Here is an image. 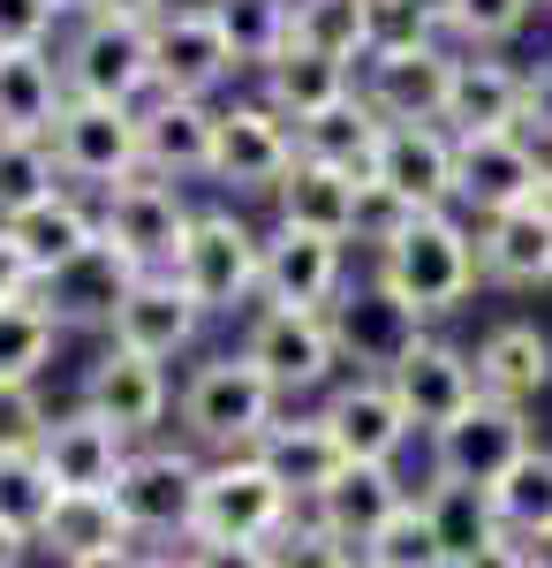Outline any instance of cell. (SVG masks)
I'll use <instances>...</instances> for the list:
<instances>
[{
	"label": "cell",
	"instance_id": "1",
	"mask_svg": "<svg viewBox=\"0 0 552 568\" xmlns=\"http://www.w3.org/2000/svg\"><path fill=\"white\" fill-rule=\"evenodd\" d=\"M288 402L243 349H205L174 387V425L197 455H251Z\"/></svg>",
	"mask_w": 552,
	"mask_h": 568
},
{
	"label": "cell",
	"instance_id": "2",
	"mask_svg": "<svg viewBox=\"0 0 552 568\" xmlns=\"http://www.w3.org/2000/svg\"><path fill=\"white\" fill-rule=\"evenodd\" d=\"M174 281L197 296L205 318H251L265 296V227L235 197H213L190 220V243L174 251Z\"/></svg>",
	"mask_w": 552,
	"mask_h": 568
},
{
	"label": "cell",
	"instance_id": "3",
	"mask_svg": "<svg viewBox=\"0 0 552 568\" xmlns=\"http://www.w3.org/2000/svg\"><path fill=\"white\" fill-rule=\"evenodd\" d=\"M379 273L386 288L401 296V304H417L439 326V318H454V311L484 288L477 281V220L469 213H417V227L401 235V243H386L379 258H364Z\"/></svg>",
	"mask_w": 552,
	"mask_h": 568
},
{
	"label": "cell",
	"instance_id": "4",
	"mask_svg": "<svg viewBox=\"0 0 552 568\" xmlns=\"http://www.w3.org/2000/svg\"><path fill=\"white\" fill-rule=\"evenodd\" d=\"M303 500L257 455H205V478L190 500V546H265Z\"/></svg>",
	"mask_w": 552,
	"mask_h": 568
},
{
	"label": "cell",
	"instance_id": "5",
	"mask_svg": "<svg viewBox=\"0 0 552 568\" xmlns=\"http://www.w3.org/2000/svg\"><path fill=\"white\" fill-rule=\"evenodd\" d=\"M235 349L280 387V402H318L348 372V356L334 342V318L326 311H296V304H257L243 318V334H235Z\"/></svg>",
	"mask_w": 552,
	"mask_h": 568
},
{
	"label": "cell",
	"instance_id": "6",
	"mask_svg": "<svg viewBox=\"0 0 552 568\" xmlns=\"http://www.w3.org/2000/svg\"><path fill=\"white\" fill-rule=\"evenodd\" d=\"M61 77L76 99H114V106H144L152 99V23H129L114 8H91L76 16L61 39Z\"/></svg>",
	"mask_w": 552,
	"mask_h": 568
},
{
	"label": "cell",
	"instance_id": "7",
	"mask_svg": "<svg viewBox=\"0 0 552 568\" xmlns=\"http://www.w3.org/2000/svg\"><path fill=\"white\" fill-rule=\"evenodd\" d=\"M45 144H53L61 182H76L91 197H106L129 175H144V122H136V106H114V99H76L69 91V106L53 114Z\"/></svg>",
	"mask_w": 552,
	"mask_h": 568
},
{
	"label": "cell",
	"instance_id": "8",
	"mask_svg": "<svg viewBox=\"0 0 552 568\" xmlns=\"http://www.w3.org/2000/svg\"><path fill=\"white\" fill-rule=\"evenodd\" d=\"M296 168V122L273 114L257 91H227L219 99V136H213V182L219 197H273L280 175Z\"/></svg>",
	"mask_w": 552,
	"mask_h": 568
},
{
	"label": "cell",
	"instance_id": "9",
	"mask_svg": "<svg viewBox=\"0 0 552 568\" xmlns=\"http://www.w3.org/2000/svg\"><path fill=\"white\" fill-rule=\"evenodd\" d=\"M251 84L243 53L227 45L213 0H174L152 23V91H182V99H227Z\"/></svg>",
	"mask_w": 552,
	"mask_h": 568
},
{
	"label": "cell",
	"instance_id": "10",
	"mask_svg": "<svg viewBox=\"0 0 552 568\" xmlns=\"http://www.w3.org/2000/svg\"><path fill=\"white\" fill-rule=\"evenodd\" d=\"M197 478H205V455L190 447V439H136L122 463V478H114V500H122V516L136 538H152V546H174L182 530H190V500H197Z\"/></svg>",
	"mask_w": 552,
	"mask_h": 568
},
{
	"label": "cell",
	"instance_id": "11",
	"mask_svg": "<svg viewBox=\"0 0 552 568\" xmlns=\"http://www.w3.org/2000/svg\"><path fill=\"white\" fill-rule=\"evenodd\" d=\"M538 439V425H530V409L522 402H500V394H477L462 417H447V425H431L425 447H431V478L447 485H492L508 478V463Z\"/></svg>",
	"mask_w": 552,
	"mask_h": 568
},
{
	"label": "cell",
	"instance_id": "12",
	"mask_svg": "<svg viewBox=\"0 0 552 568\" xmlns=\"http://www.w3.org/2000/svg\"><path fill=\"white\" fill-rule=\"evenodd\" d=\"M190 220H197V197L190 182L167 175H129L122 190L99 197V235L136 258V273H174V251L190 243Z\"/></svg>",
	"mask_w": 552,
	"mask_h": 568
},
{
	"label": "cell",
	"instance_id": "13",
	"mask_svg": "<svg viewBox=\"0 0 552 568\" xmlns=\"http://www.w3.org/2000/svg\"><path fill=\"white\" fill-rule=\"evenodd\" d=\"M76 402L99 409L106 425H122L129 439H160V433H167V417H174V364L136 356V349H122V342L99 334L91 364L76 372Z\"/></svg>",
	"mask_w": 552,
	"mask_h": 568
},
{
	"label": "cell",
	"instance_id": "14",
	"mask_svg": "<svg viewBox=\"0 0 552 568\" xmlns=\"http://www.w3.org/2000/svg\"><path fill=\"white\" fill-rule=\"evenodd\" d=\"M326 318H334V342H340V356H348V372H393V364H401V356L431 334L425 311L401 304L379 273H371V265H364V273H356V281L334 296V311H326Z\"/></svg>",
	"mask_w": 552,
	"mask_h": 568
},
{
	"label": "cell",
	"instance_id": "15",
	"mask_svg": "<svg viewBox=\"0 0 552 568\" xmlns=\"http://www.w3.org/2000/svg\"><path fill=\"white\" fill-rule=\"evenodd\" d=\"M545 160L552 152H538L522 130L454 136V213L492 220V213H514V205H538Z\"/></svg>",
	"mask_w": 552,
	"mask_h": 568
},
{
	"label": "cell",
	"instance_id": "16",
	"mask_svg": "<svg viewBox=\"0 0 552 568\" xmlns=\"http://www.w3.org/2000/svg\"><path fill=\"white\" fill-rule=\"evenodd\" d=\"M334 439L348 447V463H401L409 439H417V417L401 409V394L386 372H340L334 387L318 394Z\"/></svg>",
	"mask_w": 552,
	"mask_h": 568
},
{
	"label": "cell",
	"instance_id": "17",
	"mask_svg": "<svg viewBox=\"0 0 552 568\" xmlns=\"http://www.w3.org/2000/svg\"><path fill=\"white\" fill-rule=\"evenodd\" d=\"M454 61H462V45H454V39L409 45V53H364V69H356V91L379 106L386 122H447Z\"/></svg>",
	"mask_w": 552,
	"mask_h": 568
},
{
	"label": "cell",
	"instance_id": "18",
	"mask_svg": "<svg viewBox=\"0 0 552 568\" xmlns=\"http://www.w3.org/2000/svg\"><path fill=\"white\" fill-rule=\"evenodd\" d=\"M356 281V251L340 235L310 227H265V296L257 304H296V311H334V296Z\"/></svg>",
	"mask_w": 552,
	"mask_h": 568
},
{
	"label": "cell",
	"instance_id": "19",
	"mask_svg": "<svg viewBox=\"0 0 552 568\" xmlns=\"http://www.w3.org/2000/svg\"><path fill=\"white\" fill-rule=\"evenodd\" d=\"M205 326H213V318L197 311V296H190L174 273H136V288L122 296L106 342H122V349H136V356H160V364H182V356H197Z\"/></svg>",
	"mask_w": 552,
	"mask_h": 568
},
{
	"label": "cell",
	"instance_id": "20",
	"mask_svg": "<svg viewBox=\"0 0 552 568\" xmlns=\"http://www.w3.org/2000/svg\"><path fill=\"white\" fill-rule=\"evenodd\" d=\"M129 288H136V258H129V251H114L106 235H99V243H84L69 265L39 273V304L53 311L69 334H106Z\"/></svg>",
	"mask_w": 552,
	"mask_h": 568
},
{
	"label": "cell",
	"instance_id": "21",
	"mask_svg": "<svg viewBox=\"0 0 552 568\" xmlns=\"http://www.w3.org/2000/svg\"><path fill=\"white\" fill-rule=\"evenodd\" d=\"M144 122V175L167 182H213V136H219V99H182V91H152L136 106Z\"/></svg>",
	"mask_w": 552,
	"mask_h": 568
},
{
	"label": "cell",
	"instance_id": "22",
	"mask_svg": "<svg viewBox=\"0 0 552 568\" xmlns=\"http://www.w3.org/2000/svg\"><path fill=\"white\" fill-rule=\"evenodd\" d=\"M129 447H136V439H129L122 425H106L99 409L69 402V409H53V425H45L39 463H45V478L61 485V493H114Z\"/></svg>",
	"mask_w": 552,
	"mask_h": 568
},
{
	"label": "cell",
	"instance_id": "23",
	"mask_svg": "<svg viewBox=\"0 0 552 568\" xmlns=\"http://www.w3.org/2000/svg\"><path fill=\"white\" fill-rule=\"evenodd\" d=\"M251 455L288 485V493H296L303 508H310V500L340 478V463H348V447L334 439V425H326V409H318V402H288V409L265 425V439H257Z\"/></svg>",
	"mask_w": 552,
	"mask_h": 568
},
{
	"label": "cell",
	"instance_id": "24",
	"mask_svg": "<svg viewBox=\"0 0 552 568\" xmlns=\"http://www.w3.org/2000/svg\"><path fill=\"white\" fill-rule=\"evenodd\" d=\"M477 281L500 296H538L552 288V213L514 205V213L477 220Z\"/></svg>",
	"mask_w": 552,
	"mask_h": 568
},
{
	"label": "cell",
	"instance_id": "25",
	"mask_svg": "<svg viewBox=\"0 0 552 568\" xmlns=\"http://www.w3.org/2000/svg\"><path fill=\"white\" fill-rule=\"evenodd\" d=\"M386 379H393V394H401V409L417 417V433L447 425V417H462L469 402L484 394V387H477V356H469L462 342H447L439 326H431V334L401 356Z\"/></svg>",
	"mask_w": 552,
	"mask_h": 568
},
{
	"label": "cell",
	"instance_id": "26",
	"mask_svg": "<svg viewBox=\"0 0 552 568\" xmlns=\"http://www.w3.org/2000/svg\"><path fill=\"white\" fill-rule=\"evenodd\" d=\"M371 175L386 190H401L417 213H447L454 205V130L447 122H393Z\"/></svg>",
	"mask_w": 552,
	"mask_h": 568
},
{
	"label": "cell",
	"instance_id": "27",
	"mask_svg": "<svg viewBox=\"0 0 552 568\" xmlns=\"http://www.w3.org/2000/svg\"><path fill=\"white\" fill-rule=\"evenodd\" d=\"M469 356H477V387L500 394V402L538 409V402L552 394V334L538 326V318H492Z\"/></svg>",
	"mask_w": 552,
	"mask_h": 568
},
{
	"label": "cell",
	"instance_id": "28",
	"mask_svg": "<svg viewBox=\"0 0 552 568\" xmlns=\"http://www.w3.org/2000/svg\"><path fill=\"white\" fill-rule=\"evenodd\" d=\"M251 91L273 106V114H288V122H310V114H326L334 99L356 91V61H340V53H318V45H280L265 69H251Z\"/></svg>",
	"mask_w": 552,
	"mask_h": 568
},
{
	"label": "cell",
	"instance_id": "29",
	"mask_svg": "<svg viewBox=\"0 0 552 568\" xmlns=\"http://www.w3.org/2000/svg\"><path fill=\"white\" fill-rule=\"evenodd\" d=\"M447 130L454 136L522 130V61H508V53H462L454 61V91H447Z\"/></svg>",
	"mask_w": 552,
	"mask_h": 568
},
{
	"label": "cell",
	"instance_id": "30",
	"mask_svg": "<svg viewBox=\"0 0 552 568\" xmlns=\"http://www.w3.org/2000/svg\"><path fill=\"white\" fill-rule=\"evenodd\" d=\"M401 500H409L401 463H340V478L310 500V516H318L326 530H340V538L364 554V546H371V530H379Z\"/></svg>",
	"mask_w": 552,
	"mask_h": 568
},
{
	"label": "cell",
	"instance_id": "31",
	"mask_svg": "<svg viewBox=\"0 0 552 568\" xmlns=\"http://www.w3.org/2000/svg\"><path fill=\"white\" fill-rule=\"evenodd\" d=\"M69 106V77L53 45H0V136H45Z\"/></svg>",
	"mask_w": 552,
	"mask_h": 568
},
{
	"label": "cell",
	"instance_id": "32",
	"mask_svg": "<svg viewBox=\"0 0 552 568\" xmlns=\"http://www.w3.org/2000/svg\"><path fill=\"white\" fill-rule=\"evenodd\" d=\"M386 130H393V122H386L379 106H371L364 91H348V99L326 106V114L296 122V152H303V160H318V168H340V175H371V168H379Z\"/></svg>",
	"mask_w": 552,
	"mask_h": 568
},
{
	"label": "cell",
	"instance_id": "33",
	"mask_svg": "<svg viewBox=\"0 0 552 568\" xmlns=\"http://www.w3.org/2000/svg\"><path fill=\"white\" fill-rule=\"evenodd\" d=\"M122 546H144V538L129 530L114 493H61V500L45 508V524H39V554H53L61 568L99 561V554H122Z\"/></svg>",
	"mask_w": 552,
	"mask_h": 568
},
{
	"label": "cell",
	"instance_id": "34",
	"mask_svg": "<svg viewBox=\"0 0 552 568\" xmlns=\"http://www.w3.org/2000/svg\"><path fill=\"white\" fill-rule=\"evenodd\" d=\"M356 182L364 175H340V168H318V160H303L280 175V190L265 197L273 205V227H310V235H340L348 243V213H356Z\"/></svg>",
	"mask_w": 552,
	"mask_h": 568
},
{
	"label": "cell",
	"instance_id": "35",
	"mask_svg": "<svg viewBox=\"0 0 552 568\" xmlns=\"http://www.w3.org/2000/svg\"><path fill=\"white\" fill-rule=\"evenodd\" d=\"M16 227V243L31 251V265L39 273H53V265H69L84 243H99V197L91 190H76V182H61L45 205H31L23 220H8Z\"/></svg>",
	"mask_w": 552,
	"mask_h": 568
},
{
	"label": "cell",
	"instance_id": "36",
	"mask_svg": "<svg viewBox=\"0 0 552 568\" xmlns=\"http://www.w3.org/2000/svg\"><path fill=\"white\" fill-rule=\"evenodd\" d=\"M288 39L364 69V53H371V0H288Z\"/></svg>",
	"mask_w": 552,
	"mask_h": 568
},
{
	"label": "cell",
	"instance_id": "37",
	"mask_svg": "<svg viewBox=\"0 0 552 568\" xmlns=\"http://www.w3.org/2000/svg\"><path fill=\"white\" fill-rule=\"evenodd\" d=\"M364 561H371V568H454V546L439 538L431 508L417 500V493H409V500H401V508H393V516L371 530Z\"/></svg>",
	"mask_w": 552,
	"mask_h": 568
},
{
	"label": "cell",
	"instance_id": "38",
	"mask_svg": "<svg viewBox=\"0 0 552 568\" xmlns=\"http://www.w3.org/2000/svg\"><path fill=\"white\" fill-rule=\"evenodd\" d=\"M492 508H500V530H514V538L552 524V447L545 439H530L508 463V478L492 485Z\"/></svg>",
	"mask_w": 552,
	"mask_h": 568
},
{
	"label": "cell",
	"instance_id": "39",
	"mask_svg": "<svg viewBox=\"0 0 552 568\" xmlns=\"http://www.w3.org/2000/svg\"><path fill=\"white\" fill-rule=\"evenodd\" d=\"M61 318L39 304V296H23V304H0V379H45V364L61 349Z\"/></svg>",
	"mask_w": 552,
	"mask_h": 568
},
{
	"label": "cell",
	"instance_id": "40",
	"mask_svg": "<svg viewBox=\"0 0 552 568\" xmlns=\"http://www.w3.org/2000/svg\"><path fill=\"white\" fill-rule=\"evenodd\" d=\"M417 500L431 508V524H439V538H447L454 554L484 546V538H500V508H492V493H484V485H447V478H425V485H417Z\"/></svg>",
	"mask_w": 552,
	"mask_h": 568
},
{
	"label": "cell",
	"instance_id": "41",
	"mask_svg": "<svg viewBox=\"0 0 552 568\" xmlns=\"http://www.w3.org/2000/svg\"><path fill=\"white\" fill-rule=\"evenodd\" d=\"M61 190L53 144L45 136H0V220H23L31 205H45Z\"/></svg>",
	"mask_w": 552,
	"mask_h": 568
},
{
	"label": "cell",
	"instance_id": "42",
	"mask_svg": "<svg viewBox=\"0 0 552 568\" xmlns=\"http://www.w3.org/2000/svg\"><path fill=\"white\" fill-rule=\"evenodd\" d=\"M409 227H417V205H409L401 190H386L379 175L356 182V213H348V251H356V258H379L386 243H401Z\"/></svg>",
	"mask_w": 552,
	"mask_h": 568
},
{
	"label": "cell",
	"instance_id": "43",
	"mask_svg": "<svg viewBox=\"0 0 552 568\" xmlns=\"http://www.w3.org/2000/svg\"><path fill=\"white\" fill-rule=\"evenodd\" d=\"M227 45L243 53V69H265L288 45V0H213Z\"/></svg>",
	"mask_w": 552,
	"mask_h": 568
},
{
	"label": "cell",
	"instance_id": "44",
	"mask_svg": "<svg viewBox=\"0 0 552 568\" xmlns=\"http://www.w3.org/2000/svg\"><path fill=\"white\" fill-rule=\"evenodd\" d=\"M530 0H462L454 16H447V39L462 45V53H508L522 31H530Z\"/></svg>",
	"mask_w": 552,
	"mask_h": 568
},
{
	"label": "cell",
	"instance_id": "45",
	"mask_svg": "<svg viewBox=\"0 0 552 568\" xmlns=\"http://www.w3.org/2000/svg\"><path fill=\"white\" fill-rule=\"evenodd\" d=\"M265 561L273 568H356V546H348L340 530H326L310 508H296L288 524L265 538Z\"/></svg>",
	"mask_w": 552,
	"mask_h": 568
},
{
	"label": "cell",
	"instance_id": "46",
	"mask_svg": "<svg viewBox=\"0 0 552 568\" xmlns=\"http://www.w3.org/2000/svg\"><path fill=\"white\" fill-rule=\"evenodd\" d=\"M53 500H61V485L45 478L39 455H0V524H16L23 538H39Z\"/></svg>",
	"mask_w": 552,
	"mask_h": 568
},
{
	"label": "cell",
	"instance_id": "47",
	"mask_svg": "<svg viewBox=\"0 0 552 568\" xmlns=\"http://www.w3.org/2000/svg\"><path fill=\"white\" fill-rule=\"evenodd\" d=\"M45 425H53V402L39 379H0V455H39Z\"/></svg>",
	"mask_w": 552,
	"mask_h": 568
},
{
	"label": "cell",
	"instance_id": "48",
	"mask_svg": "<svg viewBox=\"0 0 552 568\" xmlns=\"http://www.w3.org/2000/svg\"><path fill=\"white\" fill-rule=\"evenodd\" d=\"M447 39L417 0H371V53H409V45Z\"/></svg>",
	"mask_w": 552,
	"mask_h": 568
},
{
	"label": "cell",
	"instance_id": "49",
	"mask_svg": "<svg viewBox=\"0 0 552 568\" xmlns=\"http://www.w3.org/2000/svg\"><path fill=\"white\" fill-rule=\"evenodd\" d=\"M69 31V16L53 0H0V45H53Z\"/></svg>",
	"mask_w": 552,
	"mask_h": 568
},
{
	"label": "cell",
	"instance_id": "50",
	"mask_svg": "<svg viewBox=\"0 0 552 568\" xmlns=\"http://www.w3.org/2000/svg\"><path fill=\"white\" fill-rule=\"evenodd\" d=\"M522 136L552 152V61H530L522 69Z\"/></svg>",
	"mask_w": 552,
	"mask_h": 568
},
{
	"label": "cell",
	"instance_id": "51",
	"mask_svg": "<svg viewBox=\"0 0 552 568\" xmlns=\"http://www.w3.org/2000/svg\"><path fill=\"white\" fill-rule=\"evenodd\" d=\"M23 296H39V265L16 243V227L0 220V304H23Z\"/></svg>",
	"mask_w": 552,
	"mask_h": 568
},
{
	"label": "cell",
	"instance_id": "52",
	"mask_svg": "<svg viewBox=\"0 0 552 568\" xmlns=\"http://www.w3.org/2000/svg\"><path fill=\"white\" fill-rule=\"evenodd\" d=\"M454 568H530V561H522V538H514V530H500V538H484V546L454 554Z\"/></svg>",
	"mask_w": 552,
	"mask_h": 568
},
{
	"label": "cell",
	"instance_id": "53",
	"mask_svg": "<svg viewBox=\"0 0 552 568\" xmlns=\"http://www.w3.org/2000/svg\"><path fill=\"white\" fill-rule=\"evenodd\" d=\"M190 568H273L265 546H190Z\"/></svg>",
	"mask_w": 552,
	"mask_h": 568
},
{
	"label": "cell",
	"instance_id": "54",
	"mask_svg": "<svg viewBox=\"0 0 552 568\" xmlns=\"http://www.w3.org/2000/svg\"><path fill=\"white\" fill-rule=\"evenodd\" d=\"M136 568H190V538H174V546H136Z\"/></svg>",
	"mask_w": 552,
	"mask_h": 568
},
{
	"label": "cell",
	"instance_id": "55",
	"mask_svg": "<svg viewBox=\"0 0 552 568\" xmlns=\"http://www.w3.org/2000/svg\"><path fill=\"white\" fill-rule=\"evenodd\" d=\"M99 8H114V16H129V23H160L174 0H99Z\"/></svg>",
	"mask_w": 552,
	"mask_h": 568
},
{
	"label": "cell",
	"instance_id": "56",
	"mask_svg": "<svg viewBox=\"0 0 552 568\" xmlns=\"http://www.w3.org/2000/svg\"><path fill=\"white\" fill-rule=\"evenodd\" d=\"M31 546H39V538H23L16 524H0V568H23V561H31Z\"/></svg>",
	"mask_w": 552,
	"mask_h": 568
},
{
	"label": "cell",
	"instance_id": "57",
	"mask_svg": "<svg viewBox=\"0 0 552 568\" xmlns=\"http://www.w3.org/2000/svg\"><path fill=\"white\" fill-rule=\"evenodd\" d=\"M522 561H530V568H552V524L522 538Z\"/></svg>",
	"mask_w": 552,
	"mask_h": 568
},
{
	"label": "cell",
	"instance_id": "58",
	"mask_svg": "<svg viewBox=\"0 0 552 568\" xmlns=\"http://www.w3.org/2000/svg\"><path fill=\"white\" fill-rule=\"evenodd\" d=\"M69 568H136V546H122V554H99V561H69Z\"/></svg>",
	"mask_w": 552,
	"mask_h": 568
},
{
	"label": "cell",
	"instance_id": "59",
	"mask_svg": "<svg viewBox=\"0 0 552 568\" xmlns=\"http://www.w3.org/2000/svg\"><path fill=\"white\" fill-rule=\"evenodd\" d=\"M417 8H425L431 23H439V31H447V16H454V8H462V0H417Z\"/></svg>",
	"mask_w": 552,
	"mask_h": 568
},
{
	"label": "cell",
	"instance_id": "60",
	"mask_svg": "<svg viewBox=\"0 0 552 568\" xmlns=\"http://www.w3.org/2000/svg\"><path fill=\"white\" fill-rule=\"evenodd\" d=\"M53 8H61V16H69V23H76V16H91V8H99V0H53Z\"/></svg>",
	"mask_w": 552,
	"mask_h": 568
},
{
	"label": "cell",
	"instance_id": "61",
	"mask_svg": "<svg viewBox=\"0 0 552 568\" xmlns=\"http://www.w3.org/2000/svg\"><path fill=\"white\" fill-rule=\"evenodd\" d=\"M530 8H552V0H530Z\"/></svg>",
	"mask_w": 552,
	"mask_h": 568
},
{
	"label": "cell",
	"instance_id": "62",
	"mask_svg": "<svg viewBox=\"0 0 552 568\" xmlns=\"http://www.w3.org/2000/svg\"><path fill=\"white\" fill-rule=\"evenodd\" d=\"M356 568H371V561H364V554H356Z\"/></svg>",
	"mask_w": 552,
	"mask_h": 568
}]
</instances>
